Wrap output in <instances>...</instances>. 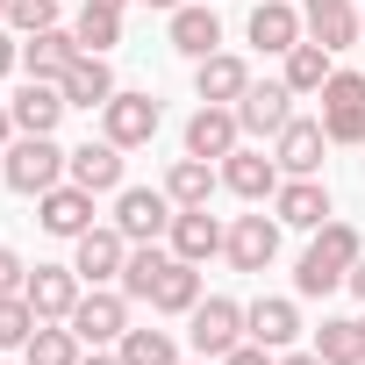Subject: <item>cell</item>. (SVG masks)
<instances>
[{
  "mask_svg": "<svg viewBox=\"0 0 365 365\" xmlns=\"http://www.w3.org/2000/svg\"><path fill=\"white\" fill-rule=\"evenodd\" d=\"M358 258H365L358 230L329 215V222L315 230V244L301 251V265H294V294H301V301H322V294H336V287L351 279V265H358Z\"/></svg>",
  "mask_w": 365,
  "mask_h": 365,
  "instance_id": "obj_1",
  "label": "cell"
},
{
  "mask_svg": "<svg viewBox=\"0 0 365 365\" xmlns=\"http://www.w3.org/2000/svg\"><path fill=\"white\" fill-rule=\"evenodd\" d=\"M65 165H72V150H65L58 136H15L8 150H0V179H8L15 194H29V201L58 187Z\"/></svg>",
  "mask_w": 365,
  "mask_h": 365,
  "instance_id": "obj_2",
  "label": "cell"
},
{
  "mask_svg": "<svg viewBox=\"0 0 365 365\" xmlns=\"http://www.w3.org/2000/svg\"><path fill=\"white\" fill-rule=\"evenodd\" d=\"M65 322L79 329V344L108 351V344H122V329H129V294H122V287H86Z\"/></svg>",
  "mask_w": 365,
  "mask_h": 365,
  "instance_id": "obj_3",
  "label": "cell"
},
{
  "mask_svg": "<svg viewBox=\"0 0 365 365\" xmlns=\"http://www.w3.org/2000/svg\"><path fill=\"white\" fill-rule=\"evenodd\" d=\"M187 344H194L201 358H230V351L244 344V308H237L230 294L194 301V315H187Z\"/></svg>",
  "mask_w": 365,
  "mask_h": 365,
  "instance_id": "obj_4",
  "label": "cell"
},
{
  "mask_svg": "<svg viewBox=\"0 0 365 365\" xmlns=\"http://www.w3.org/2000/svg\"><path fill=\"white\" fill-rule=\"evenodd\" d=\"M172 215H179V208H172L165 187H122V194H115V230H122L129 244H158V237L172 230Z\"/></svg>",
  "mask_w": 365,
  "mask_h": 365,
  "instance_id": "obj_5",
  "label": "cell"
},
{
  "mask_svg": "<svg viewBox=\"0 0 365 365\" xmlns=\"http://www.w3.org/2000/svg\"><path fill=\"white\" fill-rule=\"evenodd\" d=\"M122 265H129V237H122L115 222H108V230L93 222L86 237H72V272H79L86 287H115Z\"/></svg>",
  "mask_w": 365,
  "mask_h": 365,
  "instance_id": "obj_6",
  "label": "cell"
},
{
  "mask_svg": "<svg viewBox=\"0 0 365 365\" xmlns=\"http://www.w3.org/2000/svg\"><path fill=\"white\" fill-rule=\"evenodd\" d=\"M158 122H165V108H158L150 93H115V101L101 108V136L122 143V150H143V143L158 136Z\"/></svg>",
  "mask_w": 365,
  "mask_h": 365,
  "instance_id": "obj_7",
  "label": "cell"
},
{
  "mask_svg": "<svg viewBox=\"0 0 365 365\" xmlns=\"http://www.w3.org/2000/svg\"><path fill=\"white\" fill-rule=\"evenodd\" d=\"M65 86L58 79H22V93L8 101V115H15V136H58V122H65Z\"/></svg>",
  "mask_w": 365,
  "mask_h": 365,
  "instance_id": "obj_8",
  "label": "cell"
},
{
  "mask_svg": "<svg viewBox=\"0 0 365 365\" xmlns=\"http://www.w3.org/2000/svg\"><path fill=\"white\" fill-rule=\"evenodd\" d=\"M294 101H301V93H294L287 79H265V86L251 79V86H244V101H237V122H244V136H279V129L294 122Z\"/></svg>",
  "mask_w": 365,
  "mask_h": 365,
  "instance_id": "obj_9",
  "label": "cell"
},
{
  "mask_svg": "<svg viewBox=\"0 0 365 365\" xmlns=\"http://www.w3.org/2000/svg\"><path fill=\"white\" fill-rule=\"evenodd\" d=\"M322 150H329L322 115H315V122H308V115H294V122L272 136V158H279V172H287V179H315V172H322Z\"/></svg>",
  "mask_w": 365,
  "mask_h": 365,
  "instance_id": "obj_10",
  "label": "cell"
},
{
  "mask_svg": "<svg viewBox=\"0 0 365 365\" xmlns=\"http://www.w3.org/2000/svg\"><path fill=\"white\" fill-rule=\"evenodd\" d=\"M237 143H244V122H237V108H215V101H201V108H194V122H187V158H208V165H222Z\"/></svg>",
  "mask_w": 365,
  "mask_h": 365,
  "instance_id": "obj_11",
  "label": "cell"
},
{
  "mask_svg": "<svg viewBox=\"0 0 365 365\" xmlns=\"http://www.w3.org/2000/svg\"><path fill=\"white\" fill-rule=\"evenodd\" d=\"M222 258H230L237 272H265V265L279 258V215H237Z\"/></svg>",
  "mask_w": 365,
  "mask_h": 365,
  "instance_id": "obj_12",
  "label": "cell"
},
{
  "mask_svg": "<svg viewBox=\"0 0 365 365\" xmlns=\"http://www.w3.org/2000/svg\"><path fill=\"white\" fill-rule=\"evenodd\" d=\"M244 336L265 344V351H294V336H301V301H294V294L251 301V308H244Z\"/></svg>",
  "mask_w": 365,
  "mask_h": 365,
  "instance_id": "obj_13",
  "label": "cell"
},
{
  "mask_svg": "<svg viewBox=\"0 0 365 365\" xmlns=\"http://www.w3.org/2000/svg\"><path fill=\"white\" fill-rule=\"evenodd\" d=\"M279 158H265V150H251V143H237L230 158H222V187L237 194V201H272L279 194Z\"/></svg>",
  "mask_w": 365,
  "mask_h": 365,
  "instance_id": "obj_14",
  "label": "cell"
},
{
  "mask_svg": "<svg viewBox=\"0 0 365 365\" xmlns=\"http://www.w3.org/2000/svg\"><path fill=\"white\" fill-rule=\"evenodd\" d=\"M272 215H279V230H308V237H315L336 208H329V187H322V179H279Z\"/></svg>",
  "mask_w": 365,
  "mask_h": 365,
  "instance_id": "obj_15",
  "label": "cell"
},
{
  "mask_svg": "<svg viewBox=\"0 0 365 365\" xmlns=\"http://www.w3.org/2000/svg\"><path fill=\"white\" fill-rule=\"evenodd\" d=\"M22 294H29V308H36V322H65V315L79 308V294H86V279H79L72 265H36Z\"/></svg>",
  "mask_w": 365,
  "mask_h": 365,
  "instance_id": "obj_16",
  "label": "cell"
},
{
  "mask_svg": "<svg viewBox=\"0 0 365 365\" xmlns=\"http://www.w3.org/2000/svg\"><path fill=\"white\" fill-rule=\"evenodd\" d=\"M165 244H172V258H187V265H208V258L230 244V230H222L208 208H179V215H172V230H165Z\"/></svg>",
  "mask_w": 365,
  "mask_h": 365,
  "instance_id": "obj_17",
  "label": "cell"
},
{
  "mask_svg": "<svg viewBox=\"0 0 365 365\" xmlns=\"http://www.w3.org/2000/svg\"><path fill=\"white\" fill-rule=\"evenodd\" d=\"M36 222H43L51 237H86V230H93V194L72 187V179H58L51 194H36Z\"/></svg>",
  "mask_w": 365,
  "mask_h": 365,
  "instance_id": "obj_18",
  "label": "cell"
},
{
  "mask_svg": "<svg viewBox=\"0 0 365 365\" xmlns=\"http://www.w3.org/2000/svg\"><path fill=\"white\" fill-rule=\"evenodd\" d=\"M301 36H308V22H301L294 0H258V8H251V43H258L265 58H287Z\"/></svg>",
  "mask_w": 365,
  "mask_h": 365,
  "instance_id": "obj_19",
  "label": "cell"
},
{
  "mask_svg": "<svg viewBox=\"0 0 365 365\" xmlns=\"http://www.w3.org/2000/svg\"><path fill=\"white\" fill-rule=\"evenodd\" d=\"M65 179L72 187H86V194H122V143H79L72 150V165H65Z\"/></svg>",
  "mask_w": 365,
  "mask_h": 365,
  "instance_id": "obj_20",
  "label": "cell"
},
{
  "mask_svg": "<svg viewBox=\"0 0 365 365\" xmlns=\"http://www.w3.org/2000/svg\"><path fill=\"white\" fill-rule=\"evenodd\" d=\"M301 22H308V36L336 58V51H351L365 29H358V8L351 0H301Z\"/></svg>",
  "mask_w": 365,
  "mask_h": 365,
  "instance_id": "obj_21",
  "label": "cell"
},
{
  "mask_svg": "<svg viewBox=\"0 0 365 365\" xmlns=\"http://www.w3.org/2000/svg\"><path fill=\"white\" fill-rule=\"evenodd\" d=\"M244 86H251V65H244L237 51H215V58H201V65H194V93H201V101H215V108H237V101H244Z\"/></svg>",
  "mask_w": 365,
  "mask_h": 365,
  "instance_id": "obj_22",
  "label": "cell"
},
{
  "mask_svg": "<svg viewBox=\"0 0 365 365\" xmlns=\"http://www.w3.org/2000/svg\"><path fill=\"white\" fill-rule=\"evenodd\" d=\"M72 58H79V36H72V29H58V22H51V29H36V36H22V72H29V79H65V65H72Z\"/></svg>",
  "mask_w": 365,
  "mask_h": 365,
  "instance_id": "obj_23",
  "label": "cell"
},
{
  "mask_svg": "<svg viewBox=\"0 0 365 365\" xmlns=\"http://www.w3.org/2000/svg\"><path fill=\"white\" fill-rule=\"evenodd\" d=\"M58 86H65V101H72V108H108V101L122 93V86H115V72H108V58H93V51H79V58L65 65V79H58Z\"/></svg>",
  "mask_w": 365,
  "mask_h": 365,
  "instance_id": "obj_24",
  "label": "cell"
},
{
  "mask_svg": "<svg viewBox=\"0 0 365 365\" xmlns=\"http://www.w3.org/2000/svg\"><path fill=\"white\" fill-rule=\"evenodd\" d=\"M172 51L179 58H215L222 51V22H215V8H172Z\"/></svg>",
  "mask_w": 365,
  "mask_h": 365,
  "instance_id": "obj_25",
  "label": "cell"
},
{
  "mask_svg": "<svg viewBox=\"0 0 365 365\" xmlns=\"http://www.w3.org/2000/svg\"><path fill=\"white\" fill-rule=\"evenodd\" d=\"M215 187H222V165H208V158H172V172H165L172 208H208Z\"/></svg>",
  "mask_w": 365,
  "mask_h": 365,
  "instance_id": "obj_26",
  "label": "cell"
},
{
  "mask_svg": "<svg viewBox=\"0 0 365 365\" xmlns=\"http://www.w3.org/2000/svg\"><path fill=\"white\" fill-rule=\"evenodd\" d=\"M165 265H172V251H158V244H129V265H122V294L129 301H143L150 308V294H158V279H165Z\"/></svg>",
  "mask_w": 365,
  "mask_h": 365,
  "instance_id": "obj_27",
  "label": "cell"
},
{
  "mask_svg": "<svg viewBox=\"0 0 365 365\" xmlns=\"http://www.w3.org/2000/svg\"><path fill=\"white\" fill-rule=\"evenodd\" d=\"M315 351H322L329 365H365V322H358V315H322Z\"/></svg>",
  "mask_w": 365,
  "mask_h": 365,
  "instance_id": "obj_28",
  "label": "cell"
},
{
  "mask_svg": "<svg viewBox=\"0 0 365 365\" xmlns=\"http://www.w3.org/2000/svg\"><path fill=\"white\" fill-rule=\"evenodd\" d=\"M22 358H29V365H79V358H86V344H79V329H72V322H36V336L22 344Z\"/></svg>",
  "mask_w": 365,
  "mask_h": 365,
  "instance_id": "obj_29",
  "label": "cell"
},
{
  "mask_svg": "<svg viewBox=\"0 0 365 365\" xmlns=\"http://www.w3.org/2000/svg\"><path fill=\"white\" fill-rule=\"evenodd\" d=\"M194 301H201V265L172 258L165 279H158V294H150V308H158V315H194Z\"/></svg>",
  "mask_w": 365,
  "mask_h": 365,
  "instance_id": "obj_30",
  "label": "cell"
},
{
  "mask_svg": "<svg viewBox=\"0 0 365 365\" xmlns=\"http://www.w3.org/2000/svg\"><path fill=\"white\" fill-rule=\"evenodd\" d=\"M329 72H336V65H329V51H322L315 36H301V43L287 51V72H279V79H287L294 93H322V79H329Z\"/></svg>",
  "mask_w": 365,
  "mask_h": 365,
  "instance_id": "obj_31",
  "label": "cell"
},
{
  "mask_svg": "<svg viewBox=\"0 0 365 365\" xmlns=\"http://www.w3.org/2000/svg\"><path fill=\"white\" fill-rule=\"evenodd\" d=\"M122 365H179V344H172V329H122Z\"/></svg>",
  "mask_w": 365,
  "mask_h": 365,
  "instance_id": "obj_32",
  "label": "cell"
},
{
  "mask_svg": "<svg viewBox=\"0 0 365 365\" xmlns=\"http://www.w3.org/2000/svg\"><path fill=\"white\" fill-rule=\"evenodd\" d=\"M72 36H79V51L108 58V51L122 43V15H115V8H93V0H86V8H79V22H72Z\"/></svg>",
  "mask_w": 365,
  "mask_h": 365,
  "instance_id": "obj_33",
  "label": "cell"
},
{
  "mask_svg": "<svg viewBox=\"0 0 365 365\" xmlns=\"http://www.w3.org/2000/svg\"><path fill=\"white\" fill-rule=\"evenodd\" d=\"M36 336V308H29V294H0V351H22Z\"/></svg>",
  "mask_w": 365,
  "mask_h": 365,
  "instance_id": "obj_34",
  "label": "cell"
},
{
  "mask_svg": "<svg viewBox=\"0 0 365 365\" xmlns=\"http://www.w3.org/2000/svg\"><path fill=\"white\" fill-rule=\"evenodd\" d=\"M51 22H58V0H8V29L15 36H36Z\"/></svg>",
  "mask_w": 365,
  "mask_h": 365,
  "instance_id": "obj_35",
  "label": "cell"
},
{
  "mask_svg": "<svg viewBox=\"0 0 365 365\" xmlns=\"http://www.w3.org/2000/svg\"><path fill=\"white\" fill-rule=\"evenodd\" d=\"M315 101L322 108H365V72H329Z\"/></svg>",
  "mask_w": 365,
  "mask_h": 365,
  "instance_id": "obj_36",
  "label": "cell"
},
{
  "mask_svg": "<svg viewBox=\"0 0 365 365\" xmlns=\"http://www.w3.org/2000/svg\"><path fill=\"white\" fill-rule=\"evenodd\" d=\"M329 143H365V108H322Z\"/></svg>",
  "mask_w": 365,
  "mask_h": 365,
  "instance_id": "obj_37",
  "label": "cell"
},
{
  "mask_svg": "<svg viewBox=\"0 0 365 365\" xmlns=\"http://www.w3.org/2000/svg\"><path fill=\"white\" fill-rule=\"evenodd\" d=\"M22 287H29V265H22L8 244H0V294H22Z\"/></svg>",
  "mask_w": 365,
  "mask_h": 365,
  "instance_id": "obj_38",
  "label": "cell"
},
{
  "mask_svg": "<svg viewBox=\"0 0 365 365\" xmlns=\"http://www.w3.org/2000/svg\"><path fill=\"white\" fill-rule=\"evenodd\" d=\"M215 365H279V351H265V344H251V336H244V344H237L230 358H215Z\"/></svg>",
  "mask_w": 365,
  "mask_h": 365,
  "instance_id": "obj_39",
  "label": "cell"
},
{
  "mask_svg": "<svg viewBox=\"0 0 365 365\" xmlns=\"http://www.w3.org/2000/svg\"><path fill=\"white\" fill-rule=\"evenodd\" d=\"M15 65H22V43H15V36H8V22H0V79H8V72H15Z\"/></svg>",
  "mask_w": 365,
  "mask_h": 365,
  "instance_id": "obj_40",
  "label": "cell"
},
{
  "mask_svg": "<svg viewBox=\"0 0 365 365\" xmlns=\"http://www.w3.org/2000/svg\"><path fill=\"white\" fill-rule=\"evenodd\" d=\"M279 365H329V358H322V351H287Z\"/></svg>",
  "mask_w": 365,
  "mask_h": 365,
  "instance_id": "obj_41",
  "label": "cell"
},
{
  "mask_svg": "<svg viewBox=\"0 0 365 365\" xmlns=\"http://www.w3.org/2000/svg\"><path fill=\"white\" fill-rule=\"evenodd\" d=\"M344 287H351V294H358V301H365V258H358V265H351V279H344Z\"/></svg>",
  "mask_w": 365,
  "mask_h": 365,
  "instance_id": "obj_42",
  "label": "cell"
},
{
  "mask_svg": "<svg viewBox=\"0 0 365 365\" xmlns=\"http://www.w3.org/2000/svg\"><path fill=\"white\" fill-rule=\"evenodd\" d=\"M79 365H122V351H93V358H79Z\"/></svg>",
  "mask_w": 365,
  "mask_h": 365,
  "instance_id": "obj_43",
  "label": "cell"
},
{
  "mask_svg": "<svg viewBox=\"0 0 365 365\" xmlns=\"http://www.w3.org/2000/svg\"><path fill=\"white\" fill-rule=\"evenodd\" d=\"M143 8H165V15H172V8H187V0H143Z\"/></svg>",
  "mask_w": 365,
  "mask_h": 365,
  "instance_id": "obj_44",
  "label": "cell"
},
{
  "mask_svg": "<svg viewBox=\"0 0 365 365\" xmlns=\"http://www.w3.org/2000/svg\"><path fill=\"white\" fill-rule=\"evenodd\" d=\"M93 8H115V15H122V8H129V0H93Z\"/></svg>",
  "mask_w": 365,
  "mask_h": 365,
  "instance_id": "obj_45",
  "label": "cell"
},
{
  "mask_svg": "<svg viewBox=\"0 0 365 365\" xmlns=\"http://www.w3.org/2000/svg\"><path fill=\"white\" fill-rule=\"evenodd\" d=\"M0 22H8V0H0Z\"/></svg>",
  "mask_w": 365,
  "mask_h": 365,
  "instance_id": "obj_46",
  "label": "cell"
},
{
  "mask_svg": "<svg viewBox=\"0 0 365 365\" xmlns=\"http://www.w3.org/2000/svg\"><path fill=\"white\" fill-rule=\"evenodd\" d=\"M194 365H215V358H194Z\"/></svg>",
  "mask_w": 365,
  "mask_h": 365,
  "instance_id": "obj_47",
  "label": "cell"
},
{
  "mask_svg": "<svg viewBox=\"0 0 365 365\" xmlns=\"http://www.w3.org/2000/svg\"><path fill=\"white\" fill-rule=\"evenodd\" d=\"M358 29H365V15H358Z\"/></svg>",
  "mask_w": 365,
  "mask_h": 365,
  "instance_id": "obj_48",
  "label": "cell"
},
{
  "mask_svg": "<svg viewBox=\"0 0 365 365\" xmlns=\"http://www.w3.org/2000/svg\"><path fill=\"white\" fill-rule=\"evenodd\" d=\"M358 322H365V315H358Z\"/></svg>",
  "mask_w": 365,
  "mask_h": 365,
  "instance_id": "obj_49",
  "label": "cell"
},
{
  "mask_svg": "<svg viewBox=\"0 0 365 365\" xmlns=\"http://www.w3.org/2000/svg\"><path fill=\"white\" fill-rule=\"evenodd\" d=\"M22 365H29V358H22Z\"/></svg>",
  "mask_w": 365,
  "mask_h": 365,
  "instance_id": "obj_50",
  "label": "cell"
}]
</instances>
